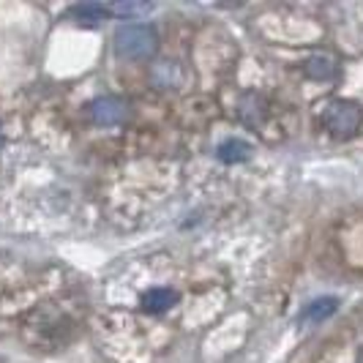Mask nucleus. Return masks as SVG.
Here are the masks:
<instances>
[{"instance_id":"obj_1","label":"nucleus","mask_w":363,"mask_h":363,"mask_svg":"<svg viewBox=\"0 0 363 363\" xmlns=\"http://www.w3.org/2000/svg\"><path fill=\"white\" fill-rule=\"evenodd\" d=\"M115 50L128 60H147L159 50V36L147 25H123L115 33Z\"/></svg>"},{"instance_id":"obj_2","label":"nucleus","mask_w":363,"mask_h":363,"mask_svg":"<svg viewBox=\"0 0 363 363\" xmlns=\"http://www.w3.org/2000/svg\"><path fill=\"white\" fill-rule=\"evenodd\" d=\"M361 121H363V112L355 104H350V101H333L323 112V123L336 137H352L361 128Z\"/></svg>"},{"instance_id":"obj_3","label":"nucleus","mask_w":363,"mask_h":363,"mask_svg":"<svg viewBox=\"0 0 363 363\" xmlns=\"http://www.w3.org/2000/svg\"><path fill=\"white\" fill-rule=\"evenodd\" d=\"M91 118L99 126H118L128 118V109L121 99L107 96V99H99L91 104Z\"/></svg>"},{"instance_id":"obj_4","label":"nucleus","mask_w":363,"mask_h":363,"mask_svg":"<svg viewBox=\"0 0 363 363\" xmlns=\"http://www.w3.org/2000/svg\"><path fill=\"white\" fill-rule=\"evenodd\" d=\"M175 301H178V292L164 290V287H156V290H150L143 295V306H145V311H153V314H159V311H167L169 306H175Z\"/></svg>"},{"instance_id":"obj_5","label":"nucleus","mask_w":363,"mask_h":363,"mask_svg":"<svg viewBox=\"0 0 363 363\" xmlns=\"http://www.w3.org/2000/svg\"><path fill=\"white\" fill-rule=\"evenodd\" d=\"M336 309H339V301H336V298H320V301L309 303L298 320H301V323H323V320H328Z\"/></svg>"},{"instance_id":"obj_6","label":"nucleus","mask_w":363,"mask_h":363,"mask_svg":"<svg viewBox=\"0 0 363 363\" xmlns=\"http://www.w3.org/2000/svg\"><path fill=\"white\" fill-rule=\"evenodd\" d=\"M249 156H252V145L243 143V140H227V143H221V147H218V159L227 164L246 162Z\"/></svg>"},{"instance_id":"obj_7","label":"nucleus","mask_w":363,"mask_h":363,"mask_svg":"<svg viewBox=\"0 0 363 363\" xmlns=\"http://www.w3.org/2000/svg\"><path fill=\"white\" fill-rule=\"evenodd\" d=\"M303 72H306V77H311V79H330V77H336V63H333L330 57L314 55V57H309V60L303 63Z\"/></svg>"},{"instance_id":"obj_8","label":"nucleus","mask_w":363,"mask_h":363,"mask_svg":"<svg viewBox=\"0 0 363 363\" xmlns=\"http://www.w3.org/2000/svg\"><path fill=\"white\" fill-rule=\"evenodd\" d=\"M77 22H85V25H99V19H104L107 14V9L104 6H99V3H82V6H77L72 11Z\"/></svg>"},{"instance_id":"obj_9","label":"nucleus","mask_w":363,"mask_h":363,"mask_svg":"<svg viewBox=\"0 0 363 363\" xmlns=\"http://www.w3.org/2000/svg\"><path fill=\"white\" fill-rule=\"evenodd\" d=\"M107 11H112V14H118V17H131V14H143V11H147L150 6L147 3H109V6H104Z\"/></svg>"},{"instance_id":"obj_10","label":"nucleus","mask_w":363,"mask_h":363,"mask_svg":"<svg viewBox=\"0 0 363 363\" xmlns=\"http://www.w3.org/2000/svg\"><path fill=\"white\" fill-rule=\"evenodd\" d=\"M358 363H363V347H361V352H358Z\"/></svg>"},{"instance_id":"obj_11","label":"nucleus","mask_w":363,"mask_h":363,"mask_svg":"<svg viewBox=\"0 0 363 363\" xmlns=\"http://www.w3.org/2000/svg\"><path fill=\"white\" fill-rule=\"evenodd\" d=\"M0 143H3V134H0Z\"/></svg>"}]
</instances>
